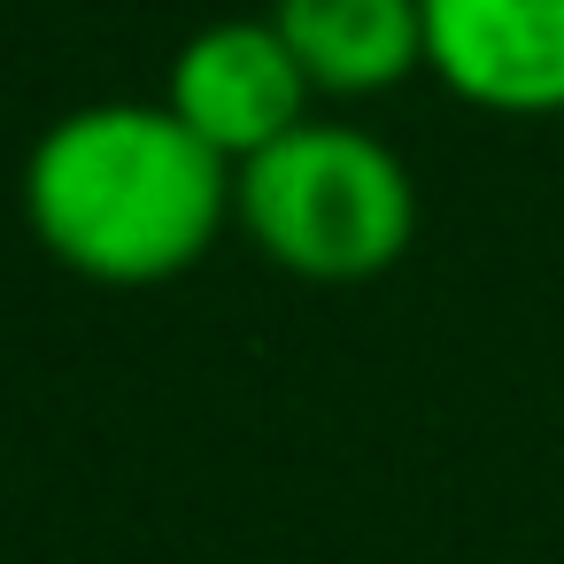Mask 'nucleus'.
I'll return each instance as SVG.
<instances>
[{"label": "nucleus", "mask_w": 564, "mask_h": 564, "mask_svg": "<svg viewBox=\"0 0 564 564\" xmlns=\"http://www.w3.org/2000/svg\"><path fill=\"white\" fill-rule=\"evenodd\" d=\"M240 171L155 94V101H86L55 117L17 171V209L47 263L86 286H171L232 225Z\"/></svg>", "instance_id": "f257e3e1"}, {"label": "nucleus", "mask_w": 564, "mask_h": 564, "mask_svg": "<svg viewBox=\"0 0 564 564\" xmlns=\"http://www.w3.org/2000/svg\"><path fill=\"white\" fill-rule=\"evenodd\" d=\"M232 225L302 286H371L417 248V178L379 132L302 117L286 140L240 163Z\"/></svg>", "instance_id": "f03ea898"}, {"label": "nucleus", "mask_w": 564, "mask_h": 564, "mask_svg": "<svg viewBox=\"0 0 564 564\" xmlns=\"http://www.w3.org/2000/svg\"><path fill=\"white\" fill-rule=\"evenodd\" d=\"M163 101L240 171L248 155H263L271 140H286L302 117H317V86L294 63L286 32L263 17H217L202 24L163 78Z\"/></svg>", "instance_id": "7ed1b4c3"}, {"label": "nucleus", "mask_w": 564, "mask_h": 564, "mask_svg": "<svg viewBox=\"0 0 564 564\" xmlns=\"http://www.w3.org/2000/svg\"><path fill=\"white\" fill-rule=\"evenodd\" d=\"M425 78L479 117H564V0H425Z\"/></svg>", "instance_id": "20e7f679"}, {"label": "nucleus", "mask_w": 564, "mask_h": 564, "mask_svg": "<svg viewBox=\"0 0 564 564\" xmlns=\"http://www.w3.org/2000/svg\"><path fill=\"white\" fill-rule=\"evenodd\" d=\"M317 101H387L425 70V0H271Z\"/></svg>", "instance_id": "39448f33"}]
</instances>
